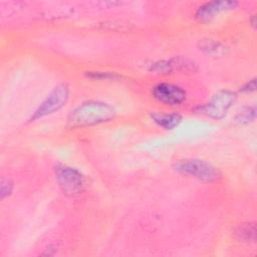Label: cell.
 <instances>
[{
	"label": "cell",
	"instance_id": "cell-1",
	"mask_svg": "<svg viewBox=\"0 0 257 257\" xmlns=\"http://www.w3.org/2000/svg\"><path fill=\"white\" fill-rule=\"evenodd\" d=\"M115 113L114 107L107 102L87 100L70 111L67 116V124L71 128L96 125L112 120Z\"/></svg>",
	"mask_w": 257,
	"mask_h": 257
},
{
	"label": "cell",
	"instance_id": "cell-2",
	"mask_svg": "<svg viewBox=\"0 0 257 257\" xmlns=\"http://www.w3.org/2000/svg\"><path fill=\"white\" fill-rule=\"evenodd\" d=\"M173 169L185 176L204 183H212L221 178V172L212 164L199 159H183L174 163Z\"/></svg>",
	"mask_w": 257,
	"mask_h": 257
},
{
	"label": "cell",
	"instance_id": "cell-3",
	"mask_svg": "<svg viewBox=\"0 0 257 257\" xmlns=\"http://www.w3.org/2000/svg\"><path fill=\"white\" fill-rule=\"evenodd\" d=\"M236 100V92L229 89H221L217 91L208 102L196 106L194 111L213 119H221L227 114Z\"/></svg>",
	"mask_w": 257,
	"mask_h": 257
},
{
	"label": "cell",
	"instance_id": "cell-4",
	"mask_svg": "<svg viewBox=\"0 0 257 257\" xmlns=\"http://www.w3.org/2000/svg\"><path fill=\"white\" fill-rule=\"evenodd\" d=\"M54 175L60 190L65 196L75 197L84 190L85 180L77 169L58 163L54 167Z\"/></svg>",
	"mask_w": 257,
	"mask_h": 257
},
{
	"label": "cell",
	"instance_id": "cell-5",
	"mask_svg": "<svg viewBox=\"0 0 257 257\" xmlns=\"http://www.w3.org/2000/svg\"><path fill=\"white\" fill-rule=\"evenodd\" d=\"M69 98V87L66 83L61 82L57 84L48 95L42 100L38 107L33 111L29 117V121H35L44 116L52 114L62 108Z\"/></svg>",
	"mask_w": 257,
	"mask_h": 257
},
{
	"label": "cell",
	"instance_id": "cell-6",
	"mask_svg": "<svg viewBox=\"0 0 257 257\" xmlns=\"http://www.w3.org/2000/svg\"><path fill=\"white\" fill-rule=\"evenodd\" d=\"M146 69L152 73L169 74L174 71H195L197 70V64L194 60L176 56L170 59H159L146 63Z\"/></svg>",
	"mask_w": 257,
	"mask_h": 257
},
{
	"label": "cell",
	"instance_id": "cell-7",
	"mask_svg": "<svg viewBox=\"0 0 257 257\" xmlns=\"http://www.w3.org/2000/svg\"><path fill=\"white\" fill-rule=\"evenodd\" d=\"M153 96L167 105H180L186 98V91L179 85L170 82H160L152 89Z\"/></svg>",
	"mask_w": 257,
	"mask_h": 257
},
{
	"label": "cell",
	"instance_id": "cell-8",
	"mask_svg": "<svg viewBox=\"0 0 257 257\" xmlns=\"http://www.w3.org/2000/svg\"><path fill=\"white\" fill-rule=\"evenodd\" d=\"M238 2L234 0H212L201 4L196 12L195 18L200 22H207L223 12H227L235 9L238 6Z\"/></svg>",
	"mask_w": 257,
	"mask_h": 257
},
{
	"label": "cell",
	"instance_id": "cell-9",
	"mask_svg": "<svg viewBox=\"0 0 257 257\" xmlns=\"http://www.w3.org/2000/svg\"><path fill=\"white\" fill-rule=\"evenodd\" d=\"M150 117L158 126L166 131L174 130L182 121V115L178 112L152 111L150 113Z\"/></svg>",
	"mask_w": 257,
	"mask_h": 257
},
{
	"label": "cell",
	"instance_id": "cell-10",
	"mask_svg": "<svg viewBox=\"0 0 257 257\" xmlns=\"http://www.w3.org/2000/svg\"><path fill=\"white\" fill-rule=\"evenodd\" d=\"M199 49L206 55L210 57H223L229 53V47L215 39L203 38L198 42Z\"/></svg>",
	"mask_w": 257,
	"mask_h": 257
},
{
	"label": "cell",
	"instance_id": "cell-11",
	"mask_svg": "<svg viewBox=\"0 0 257 257\" xmlns=\"http://www.w3.org/2000/svg\"><path fill=\"white\" fill-rule=\"evenodd\" d=\"M234 234L238 239L244 242H255L256 240V225L255 223H242L234 229Z\"/></svg>",
	"mask_w": 257,
	"mask_h": 257
},
{
	"label": "cell",
	"instance_id": "cell-12",
	"mask_svg": "<svg viewBox=\"0 0 257 257\" xmlns=\"http://www.w3.org/2000/svg\"><path fill=\"white\" fill-rule=\"evenodd\" d=\"M256 118V107L253 106H244L239 112L235 115V121L239 124H249L253 122Z\"/></svg>",
	"mask_w": 257,
	"mask_h": 257
},
{
	"label": "cell",
	"instance_id": "cell-13",
	"mask_svg": "<svg viewBox=\"0 0 257 257\" xmlns=\"http://www.w3.org/2000/svg\"><path fill=\"white\" fill-rule=\"evenodd\" d=\"M86 77L90 79H113L116 78L117 75L115 73L107 72V71H86Z\"/></svg>",
	"mask_w": 257,
	"mask_h": 257
},
{
	"label": "cell",
	"instance_id": "cell-14",
	"mask_svg": "<svg viewBox=\"0 0 257 257\" xmlns=\"http://www.w3.org/2000/svg\"><path fill=\"white\" fill-rule=\"evenodd\" d=\"M0 191H1V193H0L1 194V199H4V198L8 197L13 191L12 181L10 179H2Z\"/></svg>",
	"mask_w": 257,
	"mask_h": 257
},
{
	"label": "cell",
	"instance_id": "cell-15",
	"mask_svg": "<svg viewBox=\"0 0 257 257\" xmlns=\"http://www.w3.org/2000/svg\"><path fill=\"white\" fill-rule=\"evenodd\" d=\"M240 90L242 92H246V93L254 92L256 90V78L254 77V78L246 81L242 86H240Z\"/></svg>",
	"mask_w": 257,
	"mask_h": 257
}]
</instances>
